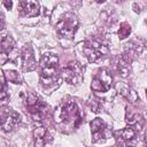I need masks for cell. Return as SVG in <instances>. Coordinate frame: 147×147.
Segmentation results:
<instances>
[{
  "mask_svg": "<svg viewBox=\"0 0 147 147\" xmlns=\"http://www.w3.org/2000/svg\"><path fill=\"white\" fill-rule=\"evenodd\" d=\"M55 121L61 126H71L76 129L82 123V114L76 102H63L55 110Z\"/></svg>",
  "mask_w": 147,
  "mask_h": 147,
  "instance_id": "cell-1",
  "label": "cell"
},
{
  "mask_svg": "<svg viewBox=\"0 0 147 147\" xmlns=\"http://www.w3.org/2000/svg\"><path fill=\"white\" fill-rule=\"evenodd\" d=\"M40 79L42 84L49 85L57 79V64L59 57L54 53H45L40 59Z\"/></svg>",
  "mask_w": 147,
  "mask_h": 147,
  "instance_id": "cell-2",
  "label": "cell"
},
{
  "mask_svg": "<svg viewBox=\"0 0 147 147\" xmlns=\"http://www.w3.org/2000/svg\"><path fill=\"white\" fill-rule=\"evenodd\" d=\"M78 25H79V21L76 14L71 11H67L60 16L56 23V30L61 37L71 39L76 33Z\"/></svg>",
  "mask_w": 147,
  "mask_h": 147,
  "instance_id": "cell-3",
  "label": "cell"
},
{
  "mask_svg": "<svg viewBox=\"0 0 147 147\" xmlns=\"http://www.w3.org/2000/svg\"><path fill=\"white\" fill-rule=\"evenodd\" d=\"M83 52L90 62H98L108 53V47L100 40L88 39L83 45Z\"/></svg>",
  "mask_w": 147,
  "mask_h": 147,
  "instance_id": "cell-4",
  "label": "cell"
},
{
  "mask_svg": "<svg viewBox=\"0 0 147 147\" xmlns=\"http://www.w3.org/2000/svg\"><path fill=\"white\" fill-rule=\"evenodd\" d=\"M25 109L34 121H42L48 113V107L34 94H29L26 96Z\"/></svg>",
  "mask_w": 147,
  "mask_h": 147,
  "instance_id": "cell-5",
  "label": "cell"
},
{
  "mask_svg": "<svg viewBox=\"0 0 147 147\" xmlns=\"http://www.w3.org/2000/svg\"><path fill=\"white\" fill-rule=\"evenodd\" d=\"M63 79L70 85H77L83 79V67L78 61H70L62 69Z\"/></svg>",
  "mask_w": 147,
  "mask_h": 147,
  "instance_id": "cell-6",
  "label": "cell"
},
{
  "mask_svg": "<svg viewBox=\"0 0 147 147\" xmlns=\"http://www.w3.org/2000/svg\"><path fill=\"white\" fill-rule=\"evenodd\" d=\"M113 85V76L108 69H101L93 77L91 83V88L94 92H107Z\"/></svg>",
  "mask_w": 147,
  "mask_h": 147,
  "instance_id": "cell-7",
  "label": "cell"
},
{
  "mask_svg": "<svg viewBox=\"0 0 147 147\" xmlns=\"http://www.w3.org/2000/svg\"><path fill=\"white\" fill-rule=\"evenodd\" d=\"M21 122V117L18 113L14 111L13 109H5L0 114V127L5 132L13 131Z\"/></svg>",
  "mask_w": 147,
  "mask_h": 147,
  "instance_id": "cell-8",
  "label": "cell"
},
{
  "mask_svg": "<svg viewBox=\"0 0 147 147\" xmlns=\"http://www.w3.org/2000/svg\"><path fill=\"white\" fill-rule=\"evenodd\" d=\"M115 136L118 147H133L137 144V132L131 126L115 132Z\"/></svg>",
  "mask_w": 147,
  "mask_h": 147,
  "instance_id": "cell-9",
  "label": "cell"
},
{
  "mask_svg": "<svg viewBox=\"0 0 147 147\" xmlns=\"http://www.w3.org/2000/svg\"><path fill=\"white\" fill-rule=\"evenodd\" d=\"M15 48V41L8 33H0V64H5L9 60V54Z\"/></svg>",
  "mask_w": 147,
  "mask_h": 147,
  "instance_id": "cell-10",
  "label": "cell"
},
{
  "mask_svg": "<svg viewBox=\"0 0 147 147\" xmlns=\"http://www.w3.org/2000/svg\"><path fill=\"white\" fill-rule=\"evenodd\" d=\"M91 132H92V137L93 140L96 141L99 139H107L110 136V131L108 129V125L106 124V122L101 118H94L91 122Z\"/></svg>",
  "mask_w": 147,
  "mask_h": 147,
  "instance_id": "cell-11",
  "label": "cell"
},
{
  "mask_svg": "<svg viewBox=\"0 0 147 147\" xmlns=\"http://www.w3.org/2000/svg\"><path fill=\"white\" fill-rule=\"evenodd\" d=\"M18 13L24 17H36L39 15V3L33 0H23L18 2Z\"/></svg>",
  "mask_w": 147,
  "mask_h": 147,
  "instance_id": "cell-12",
  "label": "cell"
},
{
  "mask_svg": "<svg viewBox=\"0 0 147 147\" xmlns=\"http://www.w3.org/2000/svg\"><path fill=\"white\" fill-rule=\"evenodd\" d=\"M22 64H23V70L25 72L33 71L37 68V62L34 59L33 49L30 45H25L23 53H22Z\"/></svg>",
  "mask_w": 147,
  "mask_h": 147,
  "instance_id": "cell-13",
  "label": "cell"
},
{
  "mask_svg": "<svg viewBox=\"0 0 147 147\" xmlns=\"http://www.w3.org/2000/svg\"><path fill=\"white\" fill-rule=\"evenodd\" d=\"M33 139H34L36 147H44L52 141V136L46 127L39 126V127H36L33 131Z\"/></svg>",
  "mask_w": 147,
  "mask_h": 147,
  "instance_id": "cell-14",
  "label": "cell"
},
{
  "mask_svg": "<svg viewBox=\"0 0 147 147\" xmlns=\"http://www.w3.org/2000/svg\"><path fill=\"white\" fill-rule=\"evenodd\" d=\"M131 62H132V57L131 55L129 54H123L118 61V64H117V69H118V72L121 74L122 77H126L129 74H130V65H131Z\"/></svg>",
  "mask_w": 147,
  "mask_h": 147,
  "instance_id": "cell-15",
  "label": "cell"
},
{
  "mask_svg": "<svg viewBox=\"0 0 147 147\" xmlns=\"http://www.w3.org/2000/svg\"><path fill=\"white\" fill-rule=\"evenodd\" d=\"M126 122L132 126H137L138 130H140L144 125V118L142 116L139 114V113H136V111H132L130 109H127L126 111Z\"/></svg>",
  "mask_w": 147,
  "mask_h": 147,
  "instance_id": "cell-16",
  "label": "cell"
},
{
  "mask_svg": "<svg viewBox=\"0 0 147 147\" xmlns=\"http://www.w3.org/2000/svg\"><path fill=\"white\" fill-rule=\"evenodd\" d=\"M121 93H122V95H123L124 98H126V99H127L129 101H131V102H136V101L139 99L137 92H136L134 90H132L131 87H129V86L122 87Z\"/></svg>",
  "mask_w": 147,
  "mask_h": 147,
  "instance_id": "cell-17",
  "label": "cell"
},
{
  "mask_svg": "<svg viewBox=\"0 0 147 147\" xmlns=\"http://www.w3.org/2000/svg\"><path fill=\"white\" fill-rule=\"evenodd\" d=\"M3 74H5V77H6L7 82L13 83V84H21V78H20V75H18L17 71H15V70H5Z\"/></svg>",
  "mask_w": 147,
  "mask_h": 147,
  "instance_id": "cell-18",
  "label": "cell"
},
{
  "mask_svg": "<svg viewBox=\"0 0 147 147\" xmlns=\"http://www.w3.org/2000/svg\"><path fill=\"white\" fill-rule=\"evenodd\" d=\"M117 33H118V38L119 39H125L131 33V25L129 23H122Z\"/></svg>",
  "mask_w": 147,
  "mask_h": 147,
  "instance_id": "cell-19",
  "label": "cell"
},
{
  "mask_svg": "<svg viewBox=\"0 0 147 147\" xmlns=\"http://www.w3.org/2000/svg\"><path fill=\"white\" fill-rule=\"evenodd\" d=\"M8 98V92H7V87L5 85L3 82L0 80V101L5 100Z\"/></svg>",
  "mask_w": 147,
  "mask_h": 147,
  "instance_id": "cell-20",
  "label": "cell"
},
{
  "mask_svg": "<svg viewBox=\"0 0 147 147\" xmlns=\"http://www.w3.org/2000/svg\"><path fill=\"white\" fill-rule=\"evenodd\" d=\"M3 6L7 8V9H11V7H13V2L11 1H3Z\"/></svg>",
  "mask_w": 147,
  "mask_h": 147,
  "instance_id": "cell-21",
  "label": "cell"
},
{
  "mask_svg": "<svg viewBox=\"0 0 147 147\" xmlns=\"http://www.w3.org/2000/svg\"><path fill=\"white\" fill-rule=\"evenodd\" d=\"M3 28H5V20H3V16H2V14L0 13V31H1Z\"/></svg>",
  "mask_w": 147,
  "mask_h": 147,
  "instance_id": "cell-22",
  "label": "cell"
},
{
  "mask_svg": "<svg viewBox=\"0 0 147 147\" xmlns=\"http://www.w3.org/2000/svg\"><path fill=\"white\" fill-rule=\"evenodd\" d=\"M0 147H9L8 144L6 142V140L2 139V138H0Z\"/></svg>",
  "mask_w": 147,
  "mask_h": 147,
  "instance_id": "cell-23",
  "label": "cell"
}]
</instances>
